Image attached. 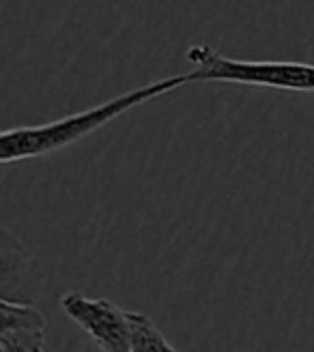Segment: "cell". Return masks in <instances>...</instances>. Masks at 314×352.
Here are the masks:
<instances>
[{"mask_svg":"<svg viewBox=\"0 0 314 352\" xmlns=\"http://www.w3.org/2000/svg\"><path fill=\"white\" fill-rule=\"evenodd\" d=\"M185 84H189L187 74L170 76L164 80H155L147 86L134 88V91H127L110 101H103L72 116H63L59 120L43 122V125H24V127L7 129L0 135V162L15 164V162L39 160V157L59 153L67 146L76 144L78 140L106 127L108 122L116 120L118 116L140 108V105L157 97L174 93L177 88Z\"/></svg>","mask_w":314,"mask_h":352,"instance_id":"6da1fadb","label":"cell"},{"mask_svg":"<svg viewBox=\"0 0 314 352\" xmlns=\"http://www.w3.org/2000/svg\"><path fill=\"white\" fill-rule=\"evenodd\" d=\"M194 65L187 74L189 82H226L241 86L273 88L291 93H314V65L284 60H239L222 56L207 43H198L185 52Z\"/></svg>","mask_w":314,"mask_h":352,"instance_id":"7a4b0ae2","label":"cell"},{"mask_svg":"<svg viewBox=\"0 0 314 352\" xmlns=\"http://www.w3.org/2000/svg\"><path fill=\"white\" fill-rule=\"evenodd\" d=\"M61 309L97 348L106 352H132L127 309L114 305L108 298H89L82 292H65L61 296Z\"/></svg>","mask_w":314,"mask_h":352,"instance_id":"3957f363","label":"cell"},{"mask_svg":"<svg viewBox=\"0 0 314 352\" xmlns=\"http://www.w3.org/2000/svg\"><path fill=\"white\" fill-rule=\"evenodd\" d=\"M3 264H0V298L15 303H34L43 286V271L34 256L13 239L9 230L3 232Z\"/></svg>","mask_w":314,"mask_h":352,"instance_id":"277c9868","label":"cell"},{"mask_svg":"<svg viewBox=\"0 0 314 352\" xmlns=\"http://www.w3.org/2000/svg\"><path fill=\"white\" fill-rule=\"evenodd\" d=\"M45 329V316L34 303L0 301V352H41Z\"/></svg>","mask_w":314,"mask_h":352,"instance_id":"5b68a950","label":"cell"},{"mask_svg":"<svg viewBox=\"0 0 314 352\" xmlns=\"http://www.w3.org/2000/svg\"><path fill=\"white\" fill-rule=\"evenodd\" d=\"M127 324H129V340H132V352L134 350H157V352H174V348L164 333L155 327V322L147 314L129 311L127 309Z\"/></svg>","mask_w":314,"mask_h":352,"instance_id":"8992f818","label":"cell"}]
</instances>
